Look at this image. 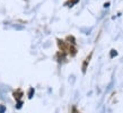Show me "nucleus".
Listing matches in <instances>:
<instances>
[{
	"label": "nucleus",
	"mask_w": 123,
	"mask_h": 113,
	"mask_svg": "<svg viewBox=\"0 0 123 113\" xmlns=\"http://www.w3.org/2000/svg\"><path fill=\"white\" fill-rule=\"evenodd\" d=\"M34 94V89H31V93H30V98H32V96H33Z\"/></svg>",
	"instance_id": "423d86ee"
},
{
	"label": "nucleus",
	"mask_w": 123,
	"mask_h": 113,
	"mask_svg": "<svg viewBox=\"0 0 123 113\" xmlns=\"http://www.w3.org/2000/svg\"><path fill=\"white\" fill-rule=\"evenodd\" d=\"M67 41H69L71 44H75L76 40H75V38H74V36H68V38H67Z\"/></svg>",
	"instance_id": "f257e3e1"
},
{
	"label": "nucleus",
	"mask_w": 123,
	"mask_h": 113,
	"mask_svg": "<svg viewBox=\"0 0 123 113\" xmlns=\"http://www.w3.org/2000/svg\"><path fill=\"white\" fill-rule=\"evenodd\" d=\"M70 51H71V54H72V56H75V54H76V50L74 49V48H71Z\"/></svg>",
	"instance_id": "39448f33"
},
{
	"label": "nucleus",
	"mask_w": 123,
	"mask_h": 113,
	"mask_svg": "<svg viewBox=\"0 0 123 113\" xmlns=\"http://www.w3.org/2000/svg\"><path fill=\"white\" fill-rule=\"evenodd\" d=\"M58 44H59V46H60V48H61L62 50L66 49V44H63V42L61 41V40H59V41H58Z\"/></svg>",
	"instance_id": "f03ea898"
},
{
	"label": "nucleus",
	"mask_w": 123,
	"mask_h": 113,
	"mask_svg": "<svg viewBox=\"0 0 123 113\" xmlns=\"http://www.w3.org/2000/svg\"><path fill=\"white\" fill-rule=\"evenodd\" d=\"M116 54H117V53H116L115 50H112V51H111V56H115Z\"/></svg>",
	"instance_id": "20e7f679"
},
{
	"label": "nucleus",
	"mask_w": 123,
	"mask_h": 113,
	"mask_svg": "<svg viewBox=\"0 0 123 113\" xmlns=\"http://www.w3.org/2000/svg\"><path fill=\"white\" fill-rule=\"evenodd\" d=\"M5 111H6V107L4 105H0V113H5Z\"/></svg>",
	"instance_id": "7ed1b4c3"
}]
</instances>
